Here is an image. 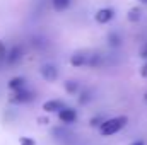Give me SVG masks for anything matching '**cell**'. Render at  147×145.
Returning <instances> with one entry per match:
<instances>
[{"label":"cell","instance_id":"cell-1","mask_svg":"<svg viewBox=\"0 0 147 145\" xmlns=\"http://www.w3.org/2000/svg\"><path fill=\"white\" fill-rule=\"evenodd\" d=\"M128 123L127 116H116V118H110L106 121H103V125L99 126V133L103 137H111L115 133H118L120 130H123V126Z\"/></svg>","mask_w":147,"mask_h":145},{"label":"cell","instance_id":"cell-2","mask_svg":"<svg viewBox=\"0 0 147 145\" xmlns=\"http://www.w3.org/2000/svg\"><path fill=\"white\" fill-rule=\"evenodd\" d=\"M33 99H34V92H31V91H28L24 87V89H19V91L14 92V96L10 97V103H14V104H26V103H31Z\"/></svg>","mask_w":147,"mask_h":145},{"label":"cell","instance_id":"cell-3","mask_svg":"<svg viewBox=\"0 0 147 145\" xmlns=\"http://www.w3.org/2000/svg\"><path fill=\"white\" fill-rule=\"evenodd\" d=\"M24 56V50L21 44H14L9 48V55H7V67H12L16 63H19Z\"/></svg>","mask_w":147,"mask_h":145},{"label":"cell","instance_id":"cell-4","mask_svg":"<svg viewBox=\"0 0 147 145\" xmlns=\"http://www.w3.org/2000/svg\"><path fill=\"white\" fill-rule=\"evenodd\" d=\"M39 73H41V77H43L45 80H48V82H53V80L58 79V68H57L53 63H43L41 68H39Z\"/></svg>","mask_w":147,"mask_h":145},{"label":"cell","instance_id":"cell-5","mask_svg":"<svg viewBox=\"0 0 147 145\" xmlns=\"http://www.w3.org/2000/svg\"><path fill=\"white\" fill-rule=\"evenodd\" d=\"M94 19H96V22H99V24H110L111 21L115 19V10H113V9H110V7L99 9V10L96 12Z\"/></svg>","mask_w":147,"mask_h":145},{"label":"cell","instance_id":"cell-6","mask_svg":"<svg viewBox=\"0 0 147 145\" xmlns=\"http://www.w3.org/2000/svg\"><path fill=\"white\" fill-rule=\"evenodd\" d=\"M87 62H89V51H77L70 56L72 67H87Z\"/></svg>","mask_w":147,"mask_h":145},{"label":"cell","instance_id":"cell-7","mask_svg":"<svg viewBox=\"0 0 147 145\" xmlns=\"http://www.w3.org/2000/svg\"><path fill=\"white\" fill-rule=\"evenodd\" d=\"M58 118H60L62 123H67V125L75 123V119H77V111L72 109V108H63L58 113Z\"/></svg>","mask_w":147,"mask_h":145},{"label":"cell","instance_id":"cell-8","mask_svg":"<svg viewBox=\"0 0 147 145\" xmlns=\"http://www.w3.org/2000/svg\"><path fill=\"white\" fill-rule=\"evenodd\" d=\"M63 108H67V106H65V103L60 101V99H51V101H46V103L43 104V109L48 111V113H60Z\"/></svg>","mask_w":147,"mask_h":145},{"label":"cell","instance_id":"cell-9","mask_svg":"<svg viewBox=\"0 0 147 145\" xmlns=\"http://www.w3.org/2000/svg\"><path fill=\"white\" fill-rule=\"evenodd\" d=\"M24 87H26V79L24 77H14L9 82V89H12L14 92L19 91V89H24Z\"/></svg>","mask_w":147,"mask_h":145},{"label":"cell","instance_id":"cell-10","mask_svg":"<svg viewBox=\"0 0 147 145\" xmlns=\"http://www.w3.org/2000/svg\"><path fill=\"white\" fill-rule=\"evenodd\" d=\"M70 3H72V0H51V7H53L55 12H63V10H67V9L70 7Z\"/></svg>","mask_w":147,"mask_h":145},{"label":"cell","instance_id":"cell-11","mask_svg":"<svg viewBox=\"0 0 147 145\" xmlns=\"http://www.w3.org/2000/svg\"><path fill=\"white\" fill-rule=\"evenodd\" d=\"M7 55H9V48L3 41H0V68L7 65Z\"/></svg>","mask_w":147,"mask_h":145},{"label":"cell","instance_id":"cell-12","mask_svg":"<svg viewBox=\"0 0 147 145\" xmlns=\"http://www.w3.org/2000/svg\"><path fill=\"white\" fill-rule=\"evenodd\" d=\"M65 91L69 94H72V96L79 94V82L77 80H67L65 82Z\"/></svg>","mask_w":147,"mask_h":145},{"label":"cell","instance_id":"cell-13","mask_svg":"<svg viewBox=\"0 0 147 145\" xmlns=\"http://www.w3.org/2000/svg\"><path fill=\"white\" fill-rule=\"evenodd\" d=\"M108 41H110V46H113V48H118V46L121 44V36H120L118 33L111 31L110 36H108Z\"/></svg>","mask_w":147,"mask_h":145},{"label":"cell","instance_id":"cell-14","mask_svg":"<svg viewBox=\"0 0 147 145\" xmlns=\"http://www.w3.org/2000/svg\"><path fill=\"white\" fill-rule=\"evenodd\" d=\"M128 19H130V21H139V19H140V15H139V9H132L130 14H128Z\"/></svg>","mask_w":147,"mask_h":145},{"label":"cell","instance_id":"cell-15","mask_svg":"<svg viewBox=\"0 0 147 145\" xmlns=\"http://www.w3.org/2000/svg\"><path fill=\"white\" fill-rule=\"evenodd\" d=\"M19 144L21 145H34V140L33 138H28V137H21L19 138Z\"/></svg>","mask_w":147,"mask_h":145},{"label":"cell","instance_id":"cell-16","mask_svg":"<svg viewBox=\"0 0 147 145\" xmlns=\"http://www.w3.org/2000/svg\"><path fill=\"white\" fill-rule=\"evenodd\" d=\"M79 101H80V104L89 103V101H91V92H82V97H80Z\"/></svg>","mask_w":147,"mask_h":145},{"label":"cell","instance_id":"cell-17","mask_svg":"<svg viewBox=\"0 0 147 145\" xmlns=\"http://www.w3.org/2000/svg\"><path fill=\"white\" fill-rule=\"evenodd\" d=\"M140 56L147 60V43L144 44V46H142V48H140Z\"/></svg>","mask_w":147,"mask_h":145},{"label":"cell","instance_id":"cell-18","mask_svg":"<svg viewBox=\"0 0 147 145\" xmlns=\"http://www.w3.org/2000/svg\"><path fill=\"white\" fill-rule=\"evenodd\" d=\"M140 75H142V77H147V63L140 68Z\"/></svg>","mask_w":147,"mask_h":145},{"label":"cell","instance_id":"cell-19","mask_svg":"<svg viewBox=\"0 0 147 145\" xmlns=\"http://www.w3.org/2000/svg\"><path fill=\"white\" fill-rule=\"evenodd\" d=\"M130 145H146V142L144 140H135V142H132Z\"/></svg>","mask_w":147,"mask_h":145},{"label":"cell","instance_id":"cell-20","mask_svg":"<svg viewBox=\"0 0 147 145\" xmlns=\"http://www.w3.org/2000/svg\"><path fill=\"white\" fill-rule=\"evenodd\" d=\"M140 2H147V0H140Z\"/></svg>","mask_w":147,"mask_h":145}]
</instances>
